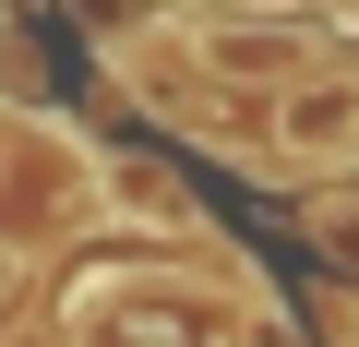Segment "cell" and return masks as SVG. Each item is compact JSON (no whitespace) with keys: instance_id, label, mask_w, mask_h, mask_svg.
Wrapping results in <instances>:
<instances>
[{"instance_id":"cell-1","label":"cell","mask_w":359,"mask_h":347,"mask_svg":"<svg viewBox=\"0 0 359 347\" xmlns=\"http://www.w3.org/2000/svg\"><path fill=\"white\" fill-rule=\"evenodd\" d=\"M84 347H276L252 287H192V275H108L84 299Z\"/></svg>"},{"instance_id":"cell-2","label":"cell","mask_w":359,"mask_h":347,"mask_svg":"<svg viewBox=\"0 0 359 347\" xmlns=\"http://www.w3.org/2000/svg\"><path fill=\"white\" fill-rule=\"evenodd\" d=\"M96 204H108V156H84L48 108H25L13 120V264H36V240L84 228Z\"/></svg>"},{"instance_id":"cell-3","label":"cell","mask_w":359,"mask_h":347,"mask_svg":"<svg viewBox=\"0 0 359 347\" xmlns=\"http://www.w3.org/2000/svg\"><path fill=\"white\" fill-rule=\"evenodd\" d=\"M264 120H276V168L347 180V168H359V60H311Z\"/></svg>"},{"instance_id":"cell-4","label":"cell","mask_w":359,"mask_h":347,"mask_svg":"<svg viewBox=\"0 0 359 347\" xmlns=\"http://www.w3.org/2000/svg\"><path fill=\"white\" fill-rule=\"evenodd\" d=\"M108 204H120L132 228H168V240L192 228V192H180L168 168H144V156H108Z\"/></svg>"},{"instance_id":"cell-5","label":"cell","mask_w":359,"mask_h":347,"mask_svg":"<svg viewBox=\"0 0 359 347\" xmlns=\"http://www.w3.org/2000/svg\"><path fill=\"white\" fill-rule=\"evenodd\" d=\"M299 240H311L323 264H359V192H347V180H323V192L299 204Z\"/></svg>"}]
</instances>
